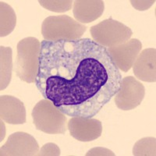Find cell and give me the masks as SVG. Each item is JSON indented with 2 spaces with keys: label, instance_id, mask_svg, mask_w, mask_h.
I'll list each match as a JSON object with an SVG mask.
<instances>
[{
  "label": "cell",
  "instance_id": "cell-12",
  "mask_svg": "<svg viewBox=\"0 0 156 156\" xmlns=\"http://www.w3.org/2000/svg\"><path fill=\"white\" fill-rule=\"evenodd\" d=\"M105 4L101 0H75L73 1V16L80 23L94 21L102 15Z\"/></svg>",
  "mask_w": 156,
  "mask_h": 156
},
{
  "label": "cell",
  "instance_id": "cell-17",
  "mask_svg": "<svg viewBox=\"0 0 156 156\" xmlns=\"http://www.w3.org/2000/svg\"><path fill=\"white\" fill-rule=\"evenodd\" d=\"M37 155L58 156L60 155V149L54 143H47L41 147Z\"/></svg>",
  "mask_w": 156,
  "mask_h": 156
},
{
  "label": "cell",
  "instance_id": "cell-11",
  "mask_svg": "<svg viewBox=\"0 0 156 156\" xmlns=\"http://www.w3.org/2000/svg\"><path fill=\"white\" fill-rule=\"evenodd\" d=\"M0 117L9 124H23L26 122V108L21 101L11 95L0 97Z\"/></svg>",
  "mask_w": 156,
  "mask_h": 156
},
{
  "label": "cell",
  "instance_id": "cell-16",
  "mask_svg": "<svg viewBox=\"0 0 156 156\" xmlns=\"http://www.w3.org/2000/svg\"><path fill=\"white\" fill-rule=\"evenodd\" d=\"M39 4L45 9L55 12H66L72 8V0H39Z\"/></svg>",
  "mask_w": 156,
  "mask_h": 156
},
{
  "label": "cell",
  "instance_id": "cell-9",
  "mask_svg": "<svg viewBox=\"0 0 156 156\" xmlns=\"http://www.w3.org/2000/svg\"><path fill=\"white\" fill-rule=\"evenodd\" d=\"M141 48L140 41L132 38L120 45L108 48L107 50L118 69L123 72H128L131 69Z\"/></svg>",
  "mask_w": 156,
  "mask_h": 156
},
{
  "label": "cell",
  "instance_id": "cell-14",
  "mask_svg": "<svg viewBox=\"0 0 156 156\" xmlns=\"http://www.w3.org/2000/svg\"><path fill=\"white\" fill-rule=\"evenodd\" d=\"M16 24V16L10 5L0 2V36L5 37L11 34Z\"/></svg>",
  "mask_w": 156,
  "mask_h": 156
},
{
  "label": "cell",
  "instance_id": "cell-7",
  "mask_svg": "<svg viewBox=\"0 0 156 156\" xmlns=\"http://www.w3.org/2000/svg\"><path fill=\"white\" fill-rule=\"evenodd\" d=\"M39 151V145L33 136L25 132H16L9 135L1 147V156H34Z\"/></svg>",
  "mask_w": 156,
  "mask_h": 156
},
{
  "label": "cell",
  "instance_id": "cell-10",
  "mask_svg": "<svg viewBox=\"0 0 156 156\" xmlns=\"http://www.w3.org/2000/svg\"><path fill=\"white\" fill-rule=\"evenodd\" d=\"M133 71L137 79L144 82L156 81V49L142 50L133 62Z\"/></svg>",
  "mask_w": 156,
  "mask_h": 156
},
{
  "label": "cell",
  "instance_id": "cell-4",
  "mask_svg": "<svg viewBox=\"0 0 156 156\" xmlns=\"http://www.w3.org/2000/svg\"><path fill=\"white\" fill-rule=\"evenodd\" d=\"M36 129L48 134H63L68 129L67 118L48 99H42L32 111Z\"/></svg>",
  "mask_w": 156,
  "mask_h": 156
},
{
  "label": "cell",
  "instance_id": "cell-5",
  "mask_svg": "<svg viewBox=\"0 0 156 156\" xmlns=\"http://www.w3.org/2000/svg\"><path fill=\"white\" fill-rule=\"evenodd\" d=\"M90 32L93 41L106 48L123 44L129 40L133 34L129 27L112 17L92 26Z\"/></svg>",
  "mask_w": 156,
  "mask_h": 156
},
{
  "label": "cell",
  "instance_id": "cell-20",
  "mask_svg": "<svg viewBox=\"0 0 156 156\" xmlns=\"http://www.w3.org/2000/svg\"><path fill=\"white\" fill-rule=\"evenodd\" d=\"M5 137V124L3 123L2 120L1 121V141Z\"/></svg>",
  "mask_w": 156,
  "mask_h": 156
},
{
  "label": "cell",
  "instance_id": "cell-2",
  "mask_svg": "<svg viewBox=\"0 0 156 156\" xmlns=\"http://www.w3.org/2000/svg\"><path fill=\"white\" fill-rule=\"evenodd\" d=\"M41 42L34 37L22 39L17 44L16 73L18 77L28 83H34L39 68Z\"/></svg>",
  "mask_w": 156,
  "mask_h": 156
},
{
  "label": "cell",
  "instance_id": "cell-18",
  "mask_svg": "<svg viewBox=\"0 0 156 156\" xmlns=\"http://www.w3.org/2000/svg\"><path fill=\"white\" fill-rule=\"evenodd\" d=\"M155 2L154 0H151V1H136V0H131L130 3L133 5V7L135 8L136 10L138 11H144L148 9L151 7V5Z\"/></svg>",
  "mask_w": 156,
  "mask_h": 156
},
{
  "label": "cell",
  "instance_id": "cell-1",
  "mask_svg": "<svg viewBox=\"0 0 156 156\" xmlns=\"http://www.w3.org/2000/svg\"><path fill=\"white\" fill-rule=\"evenodd\" d=\"M122 79L107 48L91 39L41 42L34 83L66 115L92 118L119 91Z\"/></svg>",
  "mask_w": 156,
  "mask_h": 156
},
{
  "label": "cell",
  "instance_id": "cell-6",
  "mask_svg": "<svg viewBox=\"0 0 156 156\" xmlns=\"http://www.w3.org/2000/svg\"><path fill=\"white\" fill-rule=\"evenodd\" d=\"M145 95L144 85L132 76L122 79L120 88L114 96V101L119 109L128 111L140 105Z\"/></svg>",
  "mask_w": 156,
  "mask_h": 156
},
{
  "label": "cell",
  "instance_id": "cell-13",
  "mask_svg": "<svg viewBox=\"0 0 156 156\" xmlns=\"http://www.w3.org/2000/svg\"><path fill=\"white\" fill-rule=\"evenodd\" d=\"M10 47L0 46V90H3L9 86L12 78V55Z\"/></svg>",
  "mask_w": 156,
  "mask_h": 156
},
{
  "label": "cell",
  "instance_id": "cell-3",
  "mask_svg": "<svg viewBox=\"0 0 156 156\" xmlns=\"http://www.w3.org/2000/svg\"><path fill=\"white\" fill-rule=\"evenodd\" d=\"M86 30L85 25L66 15L50 16L41 24V34L45 41L77 40Z\"/></svg>",
  "mask_w": 156,
  "mask_h": 156
},
{
  "label": "cell",
  "instance_id": "cell-19",
  "mask_svg": "<svg viewBox=\"0 0 156 156\" xmlns=\"http://www.w3.org/2000/svg\"><path fill=\"white\" fill-rule=\"evenodd\" d=\"M86 155H115L112 151H110L109 149L105 148V147H94V148L90 149V151H87Z\"/></svg>",
  "mask_w": 156,
  "mask_h": 156
},
{
  "label": "cell",
  "instance_id": "cell-8",
  "mask_svg": "<svg viewBox=\"0 0 156 156\" xmlns=\"http://www.w3.org/2000/svg\"><path fill=\"white\" fill-rule=\"evenodd\" d=\"M67 128L73 138L82 142L96 140L102 133L101 121L93 118L72 117L68 122Z\"/></svg>",
  "mask_w": 156,
  "mask_h": 156
},
{
  "label": "cell",
  "instance_id": "cell-15",
  "mask_svg": "<svg viewBox=\"0 0 156 156\" xmlns=\"http://www.w3.org/2000/svg\"><path fill=\"white\" fill-rule=\"evenodd\" d=\"M155 140V138L152 136H147L139 140L133 146V154L135 156H154L156 154Z\"/></svg>",
  "mask_w": 156,
  "mask_h": 156
}]
</instances>
